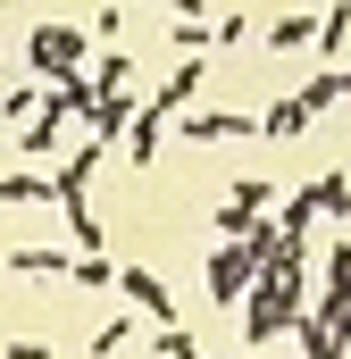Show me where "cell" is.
<instances>
[{"instance_id":"obj_1","label":"cell","mask_w":351,"mask_h":359,"mask_svg":"<svg viewBox=\"0 0 351 359\" xmlns=\"http://www.w3.org/2000/svg\"><path fill=\"white\" fill-rule=\"evenodd\" d=\"M25 67H42V84L92 76V34H76V25H34L25 34Z\"/></svg>"},{"instance_id":"obj_17","label":"cell","mask_w":351,"mask_h":359,"mask_svg":"<svg viewBox=\"0 0 351 359\" xmlns=\"http://www.w3.org/2000/svg\"><path fill=\"white\" fill-rule=\"evenodd\" d=\"M34 109H42V84H17V92H8V100H0V117H8L17 134L34 126Z\"/></svg>"},{"instance_id":"obj_23","label":"cell","mask_w":351,"mask_h":359,"mask_svg":"<svg viewBox=\"0 0 351 359\" xmlns=\"http://www.w3.org/2000/svg\"><path fill=\"white\" fill-rule=\"evenodd\" d=\"M343 100H351V67H343Z\"/></svg>"},{"instance_id":"obj_11","label":"cell","mask_w":351,"mask_h":359,"mask_svg":"<svg viewBox=\"0 0 351 359\" xmlns=\"http://www.w3.org/2000/svg\"><path fill=\"white\" fill-rule=\"evenodd\" d=\"M335 100H343V67H318V76H310V84L293 92V109H301V117H326V109H335Z\"/></svg>"},{"instance_id":"obj_14","label":"cell","mask_w":351,"mask_h":359,"mask_svg":"<svg viewBox=\"0 0 351 359\" xmlns=\"http://www.w3.org/2000/svg\"><path fill=\"white\" fill-rule=\"evenodd\" d=\"M0 201H8V209H25V201H51V176H42V168H17V176H0Z\"/></svg>"},{"instance_id":"obj_18","label":"cell","mask_w":351,"mask_h":359,"mask_svg":"<svg viewBox=\"0 0 351 359\" xmlns=\"http://www.w3.org/2000/svg\"><path fill=\"white\" fill-rule=\"evenodd\" d=\"M151 351H159V359H209L192 334H184V326H159V334H151Z\"/></svg>"},{"instance_id":"obj_7","label":"cell","mask_w":351,"mask_h":359,"mask_svg":"<svg viewBox=\"0 0 351 359\" xmlns=\"http://www.w3.org/2000/svg\"><path fill=\"white\" fill-rule=\"evenodd\" d=\"M159 126H168V109L143 92V109H134V126H126V159H134V168H151V159H159Z\"/></svg>"},{"instance_id":"obj_19","label":"cell","mask_w":351,"mask_h":359,"mask_svg":"<svg viewBox=\"0 0 351 359\" xmlns=\"http://www.w3.org/2000/svg\"><path fill=\"white\" fill-rule=\"evenodd\" d=\"M134 334H143V326H134V318H109V326H100V334H92V359H109V351H126V343H134Z\"/></svg>"},{"instance_id":"obj_24","label":"cell","mask_w":351,"mask_h":359,"mask_svg":"<svg viewBox=\"0 0 351 359\" xmlns=\"http://www.w3.org/2000/svg\"><path fill=\"white\" fill-rule=\"evenodd\" d=\"M234 359H260V351H234Z\"/></svg>"},{"instance_id":"obj_4","label":"cell","mask_w":351,"mask_h":359,"mask_svg":"<svg viewBox=\"0 0 351 359\" xmlns=\"http://www.w3.org/2000/svg\"><path fill=\"white\" fill-rule=\"evenodd\" d=\"M117 292H126V309H134V318L176 326V292L159 284V268H117Z\"/></svg>"},{"instance_id":"obj_10","label":"cell","mask_w":351,"mask_h":359,"mask_svg":"<svg viewBox=\"0 0 351 359\" xmlns=\"http://www.w3.org/2000/svg\"><path fill=\"white\" fill-rule=\"evenodd\" d=\"M318 17H326V8H284V17L267 25V50H301V42H318Z\"/></svg>"},{"instance_id":"obj_5","label":"cell","mask_w":351,"mask_h":359,"mask_svg":"<svg viewBox=\"0 0 351 359\" xmlns=\"http://www.w3.org/2000/svg\"><path fill=\"white\" fill-rule=\"evenodd\" d=\"M134 109H143V92H100V100L84 109V134L100 142V151H109V142H126V126H134Z\"/></svg>"},{"instance_id":"obj_13","label":"cell","mask_w":351,"mask_h":359,"mask_svg":"<svg viewBox=\"0 0 351 359\" xmlns=\"http://www.w3.org/2000/svg\"><path fill=\"white\" fill-rule=\"evenodd\" d=\"M301 126H310V117H301V109H293V92H284V100H276V109H260V142H293V134H301Z\"/></svg>"},{"instance_id":"obj_16","label":"cell","mask_w":351,"mask_h":359,"mask_svg":"<svg viewBox=\"0 0 351 359\" xmlns=\"http://www.w3.org/2000/svg\"><path fill=\"white\" fill-rule=\"evenodd\" d=\"M351 42V0H335V8H326V17H318V50H326V59H335V50H343Z\"/></svg>"},{"instance_id":"obj_9","label":"cell","mask_w":351,"mask_h":359,"mask_svg":"<svg viewBox=\"0 0 351 359\" xmlns=\"http://www.w3.org/2000/svg\"><path fill=\"white\" fill-rule=\"evenodd\" d=\"M8 276H76V251H51V243H17Z\"/></svg>"},{"instance_id":"obj_2","label":"cell","mask_w":351,"mask_h":359,"mask_svg":"<svg viewBox=\"0 0 351 359\" xmlns=\"http://www.w3.org/2000/svg\"><path fill=\"white\" fill-rule=\"evenodd\" d=\"M260 251H251V243H218V259H209V301H218V309H243V292H251V284H260Z\"/></svg>"},{"instance_id":"obj_22","label":"cell","mask_w":351,"mask_h":359,"mask_svg":"<svg viewBox=\"0 0 351 359\" xmlns=\"http://www.w3.org/2000/svg\"><path fill=\"white\" fill-rule=\"evenodd\" d=\"M0 359H51V343H34V334H17V343H8Z\"/></svg>"},{"instance_id":"obj_21","label":"cell","mask_w":351,"mask_h":359,"mask_svg":"<svg viewBox=\"0 0 351 359\" xmlns=\"http://www.w3.org/2000/svg\"><path fill=\"white\" fill-rule=\"evenodd\" d=\"M243 34H251V17L234 8V17H218V50H243Z\"/></svg>"},{"instance_id":"obj_20","label":"cell","mask_w":351,"mask_h":359,"mask_svg":"<svg viewBox=\"0 0 351 359\" xmlns=\"http://www.w3.org/2000/svg\"><path fill=\"white\" fill-rule=\"evenodd\" d=\"M76 284H84V292H100V284H117V268H109V259H76Z\"/></svg>"},{"instance_id":"obj_8","label":"cell","mask_w":351,"mask_h":359,"mask_svg":"<svg viewBox=\"0 0 351 359\" xmlns=\"http://www.w3.org/2000/svg\"><path fill=\"white\" fill-rule=\"evenodd\" d=\"M293 343H301V359H343V351H351V334H343V326H318L310 309L293 318Z\"/></svg>"},{"instance_id":"obj_3","label":"cell","mask_w":351,"mask_h":359,"mask_svg":"<svg viewBox=\"0 0 351 359\" xmlns=\"http://www.w3.org/2000/svg\"><path fill=\"white\" fill-rule=\"evenodd\" d=\"M267 201H276V184H267V176H243L226 201H218V234H226V243H243V234L267 217Z\"/></svg>"},{"instance_id":"obj_12","label":"cell","mask_w":351,"mask_h":359,"mask_svg":"<svg viewBox=\"0 0 351 359\" xmlns=\"http://www.w3.org/2000/svg\"><path fill=\"white\" fill-rule=\"evenodd\" d=\"M168 42L184 50V59H209V50H218V17H176Z\"/></svg>"},{"instance_id":"obj_15","label":"cell","mask_w":351,"mask_h":359,"mask_svg":"<svg viewBox=\"0 0 351 359\" xmlns=\"http://www.w3.org/2000/svg\"><path fill=\"white\" fill-rule=\"evenodd\" d=\"M92 92H134V59H126V50H109V59L92 67Z\"/></svg>"},{"instance_id":"obj_6","label":"cell","mask_w":351,"mask_h":359,"mask_svg":"<svg viewBox=\"0 0 351 359\" xmlns=\"http://www.w3.org/2000/svg\"><path fill=\"white\" fill-rule=\"evenodd\" d=\"M176 134L184 142H226V134H260V117H243V109H184Z\"/></svg>"}]
</instances>
